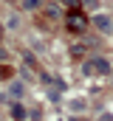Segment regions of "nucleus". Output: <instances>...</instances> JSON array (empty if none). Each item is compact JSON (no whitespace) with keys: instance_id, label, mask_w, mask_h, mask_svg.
I'll return each mask as SVG.
<instances>
[{"instance_id":"nucleus-1","label":"nucleus","mask_w":113,"mask_h":121,"mask_svg":"<svg viewBox=\"0 0 113 121\" xmlns=\"http://www.w3.org/2000/svg\"><path fill=\"white\" fill-rule=\"evenodd\" d=\"M85 73H88V76H90V73L108 76V73H110V62L105 59V56H90V59L85 62Z\"/></svg>"},{"instance_id":"nucleus-2","label":"nucleus","mask_w":113,"mask_h":121,"mask_svg":"<svg viewBox=\"0 0 113 121\" xmlns=\"http://www.w3.org/2000/svg\"><path fill=\"white\" fill-rule=\"evenodd\" d=\"M65 28L74 31V34H79V31L88 28V20H85L82 11H71V14H65Z\"/></svg>"},{"instance_id":"nucleus-3","label":"nucleus","mask_w":113,"mask_h":121,"mask_svg":"<svg viewBox=\"0 0 113 121\" xmlns=\"http://www.w3.org/2000/svg\"><path fill=\"white\" fill-rule=\"evenodd\" d=\"M93 26H96V31H102V34H113V20L108 14H93Z\"/></svg>"},{"instance_id":"nucleus-4","label":"nucleus","mask_w":113,"mask_h":121,"mask_svg":"<svg viewBox=\"0 0 113 121\" xmlns=\"http://www.w3.org/2000/svg\"><path fill=\"white\" fill-rule=\"evenodd\" d=\"M45 17H48V20H62V9H59L56 3H48V6H45Z\"/></svg>"},{"instance_id":"nucleus-5","label":"nucleus","mask_w":113,"mask_h":121,"mask_svg":"<svg viewBox=\"0 0 113 121\" xmlns=\"http://www.w3.org/2000/svg\"><path fill=\"white\" fill-rule=\"evenodd\" d=\"M11 118H14V121H26V107H23L20 101L11 104Z\"/></svg>"},{"instance_id":"nucleus-6","label":"nucleus","mask_w":113,"mask_h":121,"mask_svg":"<svg viewBox=\"0 0 113 121\" xmlns=\"http://www.w3.org/2000/svg\"><path fill=\"white\" fill-rule=\"evenodd\" d=\"M23 93H26V85H23V82H11V85H9V96H11V99H20Z\"/></svg>"},{"instance_id":"nucleus-7","label":"nucleus","mask_w":113,"mask_h":121,"mask_svg":"<svg viewBox=\"0 0 113 121\" xmlns=\"http://www.w3.org/2000/svg\"><path fill=\"white\" fill-rule=\"evenodd\" d=\"M42 6V0H23V9L26 11H34V9H40Z\"/></svg>"},{"instance_id":"nucleus-8","label":"nucleus","mask_w":113,"mask_h":121,"mask_svg":"<svg viewBox=\"0 0 113 121\" xmlns=\"http://www.w3.org/2000/svg\"><path fill=\"white\" fill-rule=\"evenodd\" d=\"M85 107H88L85 99H74V101H71V110H85Z\"/></svg>"},{"instance_id":"nucleus-9","label":"nucleus","mask_w":113,"mask_h":121,"mask_svg":"<svg viewBox=\"0 0 113 121\" xmlns=\"http://www.w3.org/2000/svg\"><path fill=\"white\" fill-rule=\"evenodd\" d=\"M71 56H76V59L85 56V48H82V45H74V48H71Z\"/></svg>"},{"instance_id":"nucleus-10","label":"nucleus","mask_w":113,"mask_h":121,"mask_svg":"<svg viewBox=\"0 0 113 121\" xmlns=\"http://www.w3.org/2000/svg\"><path fill=\"white\" fill-rule=\"evenodd\" d=\"M0 62H6V51L3 48H0Z\"/></svg>"},{"instance_id":"nucleus-11","label":"nucleus","mask_w":113,"mask_h":121,"mask_svg":"<svg viewBox=\"0 0 113 121\" xmlns=\"http://www.w3.org/2000/svg\"><path fill=\"white\" fill-rule=\"evenodd\" d=\"M0 42H3V23H0Z\"/></svg>"},{"instance_id":"nucleus-12","label":"nucleus","mask_w":113,"mask_h":121,"mask_svg":"<svg viewBox=\"0 0 113 121\" xmlns=\"http://www.w3.org/2000/svg\"><path fill=\"white\" fill-rule=\"evenodd\" d=\"M71 121H88V118H71Z\"/></svg>"}]
</instances>
